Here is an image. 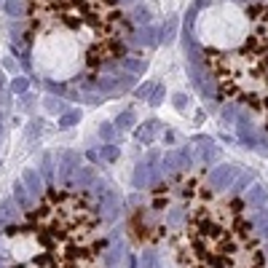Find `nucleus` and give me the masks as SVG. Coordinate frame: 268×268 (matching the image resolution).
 Here are the masks:
<instances>
[{
	"instance_id": "obj_1",
	"label": "nucleus",
	"mask_w": 268,
	"mask_h": 268,
	"mask_svg": "<svg viewBox=\"0 0 268 268\" xmlns=\"http://www.w3.org/2000/svg\"><path fill=\"white\" fill-rule=\"evenodd\" d=\"M129 234L161 268H265L250 207L196 169L158 182L132 212Z\"/></svg>"
},
{
	"instance_id": "obj_2",
	"label": "nucleus",
	"mask_w": 268,
	"mask_h": 268,
	"mask_svg": "<svg viewBox=\"0 0 268 268\" xmlns=\"http://www.w3.org/2000/svg\"><path fill=\"white\" fill-rule=\"evenodd\" d=\"M25 40L38 78L73 84L123 59L132 22L121 0H25Z\"/></svg>"
},
{
	"instance_id": "obj_3",
	"label": "nucleus",
	"mask_w": 268,
	"mask_h": 268,
	"mask_svg": "<svg viewBox=\"0 0 268 268\" xmlns=\"http://www.w3.org/2000/svg\"><path fill=\"white\" fill-rule=\"evenodd\" d=\"M108 252L97 199L70 185L43 191L0 234V268H108Z\"/></svg>"
},
{
	"instance_id": "obj_4",
	"label": "nucleus",
	"mask_w": 268,
	"mask_h": 268,
	"mask_svg": "<svg viewBox=\"0 0 268 268\" xmlns=\"http://www.w3.org/2000/svg\"><path fill=\"white\" fill-rule=\"evenodd\" d=\"M193 43L217 97L268 126V0H209Z\"/></svg>"
}]
</instances>
